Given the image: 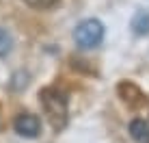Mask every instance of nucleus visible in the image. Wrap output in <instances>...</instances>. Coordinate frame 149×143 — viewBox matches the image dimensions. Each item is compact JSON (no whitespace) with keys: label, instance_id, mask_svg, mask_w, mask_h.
Returning a JSON list of instances; mask_svg holds the SVG:
<instances>
[{"label":"nucleus","instance_id":"nucleus-1","mask_svg":"<svg viewBox=\"0 0 149 143\" xmlns=\"http://www.w3.org/2000/svg\"><path fill=\"white\" fill-rule=\"evenodd\" d=\"M39 102L43 106V113L48 121L52 124L54 130H63L67 126V115H69V100L67 93L56 87H45L39 93Z\"/></svg>","mask_w":149,"mask_h":143},{"label":"nucleus","instance_id":"nucleus-2","mask_svg":"<svg viewBox=\"0 0 149 143\" xmlns=\"http://www.w3.org/2000/svg\"><path fill=\"white\" fill-rule=\"evenodd\" d=\"M74 39H76V46L82 50H91V48H97L104 39V24L100 20H82V22L76 26L74 30Z\"/></svg>","mask_w":149,"mask_h":143},{"label":"nucleus","instance_id":"nucleus-3","mask_svg":"<svg viewBox=\"0 0 149 143\" xmlns=\"http://www.w3.org/2000/svg\"><path fill=\"white\" fill-rule=\"evenodd\" d=\"M13 128H15L17 135L26 137V139H35L41 132V121H39V117L33 115V113H22L13 121Z\"/></svg>","mask_w":149,"mask_h":143},{"label":"nucleus","instance_id":"nucleus-4","mask_svg":"<svg viewBox=\"0 0 149 143\" xmlns=\"http://www.w3.org/2000/svg\"><path fill=\"white\" fill-rule=\"evenodd\" d=\"M117 91H119L121 100L125 102L127 106H132V109H138V106L145 102V93H143L134 83H121L117 87Z\"/></svg>","mask_w":149,"mask_h":143},{"label":"nucleus","instance_id":"nucleus-5","mask_svg":"<svg viewBox=\"0 0 149 143\" xmlns=\"http://www.w3.org/2000/svg\"><path fill=\"white\" fill-rule=\"evenodd\" d=\"M130 135L138 143H149V124L145 119H134L130 124Z\"/></svg>","mask_w":149,"mask_h":143},{"label":"nucleus","instance_id":"nucleus-6","mask_svg":"<svg viewBox=\"0 0 149 143\" xmlns=\"http://www.w3.org/2000/svg\"><path fill=\"white\" fill-rule=\"evenodd\" d=\"M132 30L136 35H147L149 33V11H138L132 18Z\"/></svg>","mask_w":149,"mask_h":143},{"label":"nucleus","instance_id":"nucleus-7","mask_svg":"<svg viewBox=\"0 0 149 143\" xmlns=\"http://www.w3.org/2000/svg\"><path fill=\"white\" fill-rule=\"evenodd\" d=\"M13 48V39L4 28H0V57H7Z\"/></svg>","mask_w":149,"mask_h":143},{"label":"nucleus","instance_id":"nucleus-8","mask_svg":"<svg viewBox=\"0 0 149 143\" xmlns=\"http://www.w3.org/2000/svg\"><path fill=\"white\" fill-rule=\"evenodd\" d=\"M26 2L35 9H50L54 4H58V0H26Z\"/></svg>","mask_w":149,"mask_h":143}]
</instances>
